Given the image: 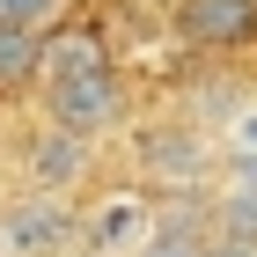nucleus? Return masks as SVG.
Here are the masks:
<instances>
[{"label":"nucleus","mask_w":257,"mask_h":257,"mask_svg":"<svg viewBox=\"0 0 257 257\" xmlns=\"http://www.w3.org/2000/svg\"><path fill=\"white\" fill-rule=\"evenodd\" d=\"M44 110H52V125L74 140H96L110 133V125L125 118V88L110 66H96V74H66V81H44Z\"/></svg>","instance_id":"1"},{"label":"nucleus","mask_w":257,"mask_h":257,"mask_svg":"<svg viewBox=\"0 0 257 257\" xmlns=\"http://www.w3.org/2000/svg\"><path fill=\"white\" fill-rule=\"evenodd\" d=\"M177 30L206 52H235L257 37V0H177Z\"/></svg>","instance_id":"2"},{"label":"nucleus","mask_w":257,"mask_h":257,"mask_svg":"<svg viewBox=\"0 0 257 257\" xmlns=\"http://www.w3.org/2000/svg\"><path fill=\"white\" fill-rule=\"evenodd\" d=\"M96 66H110V52H103V37H96V30H44V74H37V81L96 74Z\"/></svg>","instance_id":"3"},{"label":"nucleus","mask_w":257,"mask_h":257,"mask_svg":"<svg viewBox=\"0 0 257 257\" xmlns=\"http://www.w3.org/2000/svg\"><path fill=\"white\" fill-rule=\"evenodd\" d=\"M30 169H37V184H44V191H59V184H74L81 169H88V140H74V133H59V125H52V133L37 140Z\"/></svg>","instance_id":"4"},{"label":"nucleus","mask_w":257,"mask_h":257,"mask_svg":"<svg viewBox=\"0 0 257 257\" xmlns=\"http://www.w3.org/2000/svg\"><path fill=\"white\" fill-rule=\"evenodd\" d=\"M37 74H44V30H0V88H22Z\"/></svg>","instance_id":"5"},{"label":"nucleus","mask_w":257,"mask_h":257,"mask_svg":"<svg viewBox=\"0 0 257 257\" xmlns=\"http://www.w3.org/2000/svg\"><path fill=\"white\" fill-rule=\"evenodd\" d=\"M59 235H66L59 206H22V213H8V242H15V250H52Z\"/></svg>","instance_id":"6"},{"label":"nucleus","mask_w":257,"mask_h":257,"mask_svg":"<svg viewBox=\"0 0 257 257\" xmlns=\"http://www.w3.org/2000/svg\"><path fill=\"white\" fill-rule=\"evenodd\" d=\"M88 235H96V242H155V235H147V206H140V198H110V206L88 220Z\"/></svg>","instance_id":"7"},{"label":"nucleus","mask_w":257,"mask_h":257,"mask_svg":"<svg viewBox=\"0 0 257 257\" xmlns=\"http://www.w3.org/2000/svg\"><path fill=\"white\" fill-rule=\"evenodd\" d=\"M66 0H0V30H52Z\"/></svg>","instance_id":"8"},{"label":"nucleus","mask_w":257,"mask_h":257,"mask_svg":"<svg viewBox=\"0 0 257 257\" xmlns=\"http://www.w3.org/2000/svg\"><path fill=\"white\" fill-rule=\"evenodd\" d=\"M140 257H198V250H184V242H147Z\"/></svg>","instance_id":"9"},{"label":"nucleus","mask_w":257,"mask_h":257,"mask_svg":"<svg viewBox=\"0 0 257 257\" xmlns=\"http://www.w3.org/2000/svg\"><path fill=\"white\" fill-rule=\"evenodd\" d=\"M235 147H242V155H257V118H242V133H235Z\"/></svg>","instance_id":"10"}]
</instances>
